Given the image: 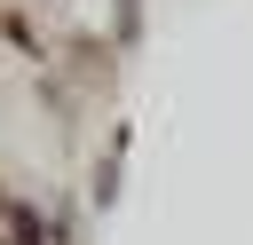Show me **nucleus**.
I'll use <instances>...</instances> for the list:
<instances>
[{
	"instance_id": "1",
	"label": "nucleus",
	"mask_w": 253,
	"mask_h": 245,
	"mask_svg": "<svg viewBox=\"0 0 253 245\" xmlns=\"http://www.w3.org/2000/svg\"><path fill=\"white\" fill-rule=\"evenodd\" d=\"M8 221H16V245H40V237H47V229H40V213H32V205H8Z\"/></svg>"
}]
</instances>
